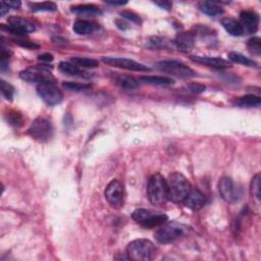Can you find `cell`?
I'll list each match as a JSON object with an SVG mask.
<instances>
[{"label":"cell","instance_id":"6da1fadb","mask_svg":"<svg viewBox=\"0 0 261 261\" xmlns=\"http://www.w3.org/2000/svg\"><path fill=\"white\" fill-rule=\"evenodd\" d=\"M168 198L174 203L184 202V200L191 191V183L180 173H173L167 180Z\"/></svg>","mask_w":261,"mask_h":261},{"label":"cell","instance_id":"7a4b0ae2","mask_svg":"<svg viewBox=\"0 0 261 261\" xmlns=\"http://www.w3.org/2000/svg\"><path fill=\"white\" fill-rule=\"evenodd\" d=\"M156 247L147 239H137L128 244L127 257L135 261H150L156 257Z\"/></svg>","mask_w":261,"mask_h":261},{"label":"cell","instance_id":"3957f363","mask_svg":"<svg viewBox=\"0 0 261 261\" xmlns=\"http://www.w3.org/2000/svg\"><path fill=\"white\" fill-rule=\"evenodd\" d=\"M147 196L154 206H162L169 200L167 180L161 174H155L150 176L147 184Z\"/></svg>","mask_w":261,"mask_h":261},{"label":"cell","instance_id":"277c9868","mask_svg":"<svg viewBox=\"0 0 261 261\" xmlns=\"http://www.w3.org/2000/svg\"><path fill=\"white\" fill-rule=\"evenodd\" d=\"M133 219L144 228H158L159 225L167 222L168 216L161 212H155L145 208L136 209L133 215Z\"/></svg>","mask_w":261,"mask_h":261},{"label":"cell","instance_id":"5b68a950","mask_svg":"<svg viewBox=\"0 0 261 261\" xmlns=\"http://www.w3.org/2000/svg\"><path fill=\"white\" fill-rule=\"evenodd\" d=\"M159 72L174 76L181 79H190L195 77V72L185 64L177 61H161L154 65Z\"/></svg>","mask_w":261,"mask_h":261},{"label":"cell","instance_id":"8992f818","mask_svg":"<svg viewBox=\"0 0 261 261\" xmlns=\"http://www.w3.org/2000/svg\"><path fill=\"white\" fill-rule=\"evenodd\" d=\"M20 78L29 83H39V84L54 83V77L51 70L43 65L30 66L22 70L20 73Z\"/></svg>","mask_w":261,"mask_h":261},{"label":"cell","instance_id":"52a82bcc","mask_svg":"<svg viewBox=\"0 0 261 261\" xmlns=\"http://www.w3.org/2000/svg\"><path fill=\"white\" fill-rule=\"evenodd\" d=\"M28 134L39 142L49 141L53 135L52 124L48 118L37 117L28 129Z\"/></svg>","mask_w":261,"mask_h":261},{"label":"cell","instance_id":"ba28073f","mask_svg":"<svg viewBox=\"0 0 261 261\" xmlns=\"http://www.w3.org/2000/svg\"><path fill=\"white\" fill-rule=\"evenodd\" d=\"M184 228L177 223H163L154 234V238L160 244L172 243L184 235Z\"/></svg>","mask_w":261,"mask_h":261},{"label":"cell","instance_id":"9c48e42d","mask_svg":"<svg viewBox=\"0 0 261 261\" xmlns=\"http://www.w3.org/2000/svg\"><path fill=\"white\" fill-rule=\"evenodd\" d=\"M37 93L40 98L49 106H54L62 103L64 94L54 83H44L39 84L37 87Z\"/></svg>","mask_w":261,"mask_h":261},{"label":"cell","instance_id":"30bf717a","mask_svg":"<svg viewBox=\"0 0 261 261\" xmlns=\"http://www.w3.org/2000/svg\"><path fill=\"white\" fill-rule=\"evenodd\" d=\"M105 199L113 208H121L124 206L125 200V188L122 182L118 180H112L105 189Z\"/></svg>","mask_w":261,"mask_h":261},{"label":"cell","instance_id":"8fae6325","mask_svg":"<svg viewBox=\"0 0 261 261\" xmlns=\"http://www.w3.org/2000/svg\"><path fill=\"white\" fill-rule=\"evenodd\" d=\"M102 62L108 65L118 68H124L127 70H130V72H150V67L129 58L103 57Z\"/></svg>","mask_w":261,"mask_h":261},{"label":"cell","instance_id":"7c38bea8","mask_svg":"<svg viewBox=\"0 0 261 261\" xmlns=\"http://www.w3.org/2000/svg\"><path fill=\"white\" fill-rule=\"evenodd\" d=\"M7 31L17 36H25L29 33H33L36 30L34 22L28 19L13 16L7 20Z\"/></svg>","mask_w":261,"mask_h":261},{"label":"cell","instance_id":"4fadbf2b","mask_svg":"<svg viewBox=\"0 0 261 261\" xmlns=\"http://www.w3.org/2000/svg\"><path fill=\"white\" fill-rule=\"evenodd\" d=\"M218 190L220 196L224 201H227L229 203H234L238 200L239 194H238V189L236 188L235 183L231 177L223 176L220 179L218 183Z\"/></svg>","mask_w":261,"mask_h":261},{"label":"cell","instance_id":"5bb4252c","mask_svg":"<svg viewBox=\"0 0 261 261\" xmlns=\"http://www.w3.org/2000/svg\"><path fill=\"white\" fill-rule=\"evenodd\" d=\"M191 61L200 65H204L213 68H228L232 66V63L221 57H211V56H197L193 55L190 57Z\"/></svg>","mask_w":261,"mask_h":261},{"label":"cell","instance_id":"9a60e30c","mask_svg":"<svg viewBox=\"0 0 261 261\" xmlns=\"http://www.w3.org/2000/svg\"><path fill=\"white\" fill-rule=\"evenodd\" d=\"M241 23L244 28V31H247L249 34L257 32L259 27V16L253 10H243L240 14Z\"/></svg>","mask_w":261,"mask_h":261},{"label":"cell","instance_id":"2e32d148","mask_svg":"<svg viewBox=\"0 0 261 261\" xmlns=\"http://www.w3.org/2000/svg\"><path fill=\"white\" fill-rule=\"evenodd\" d=\"M188 208L192 210H199L206 204V198L204 194L198 189H191L183 202Z\"/></svg>","mask_w":261,"mask_h":261},{"label":"cell","instance_id":"e0dca14e","mask_svg":"<svg viewBox=\"0 0 261 261\" xmlns=\"http://www.w3.org/2000/svg\"><path fill=\"white\" fill-rule=\"evenodd\" d=\"M174 47L182 52L191 51L195 44V36L192 32H181L174 41Z\"/></svg>","mask_w":261,"mask_h":261},{"label":"cell","instance_id":"ac0fdd59","mask_svg":"<svg viewBox=\"0 0 261 261\" xmlns=\"http://www.w3.org/2000/svg\"><path fill=\"white\" fill-rule=\"evenodd\" d=\"M58 68L61 72L65 75L70 76V77H77V78H83V79H89L92 77L86 70H83L81 67L77 66L73 63L67 62H62L58 65Z\"/></svg>","mask_w":261,"mask_h":261},{"label":"cell","instance_id":"d6986e66","mask_svg":"<svg viewBox=\"0 0 261 261\" xmlns=\"http://www.w3.org/2000/svg\"><path fill=\"white\" fill-rule=\"evenodd\" d=\"M112 81L114 84L123 90H136L139 88V83L136 79L127 75H113Z\"/></svg>","mask_w":261,"mask_h":261},{"label":"cell","instance_id":"ffe728a7","mask_svg":"<svg viewBox=\"0 0 261 261\" xmlns=\"http://www.w3.org/2000/svg\"><path fill=\"white\" fill-rule=\"evenodd\" d=\"M221 25L224 28V30L227 31L229 34H231L232 36L239 37L245 33L244 28L242 26V23L233 18H224L221 20Z\"/></svg>","mask_w":261,"mask_h":261},{"label":"cell","instance_id":"44dd1931","mask_svg":"<svg viewBox=\"0 0 261 261\" xmlns=\"http://www.w3.org/2000/svg\"><path fill=\"white\" fill-rule=\"evenodd\" d=\"M98 26L96 23L87 20H78L75 22L73 30L78 35H88L96 31Z\"/></svg>","mask_w":261,"mask_h":261},{"label":"cell","instance_id":"7402d4cb","mask_svg":"<svg viewBox=\"0 0 261 261\" xmlns=\"http://www.w3.org/2000/svg\"><path fill=\"white\" fill-rule=\"evenodd\" d=\"M199 9L202 11L203 14L212 17V18H217L219 17L223 14V9L221 6H219L217 2H212V1H201L198 3Z\"/></svg>","mask_w":261,"mask_h":261},{"label":"cell","instance_id":"603a6c76","mask_svg":"<svg viewBox=\"0 0 261 261\" xmlns=\"http://www.w3.org/2000/svg\"><path fill=\"white\" fill-rule=\"evenodd\" d=\"M72 13L86 16V17H94V16H100L102 15V11L100 8L94 4H80L75 5L72 7Z\"/></svg>","mask_w":261,"mask_h":261},{"label":"cell","instance_id":"cb8c5ba5","mask_svg":"<svg viewBox=\"0 0 261 261\" xmlns=\"http://www.w3.org/2000/svg\"><path fill=\"white\" fill-rule=\"evenodd\" d=\"M140 81L150 85H158V86H169L173 85L174 81L171 78L163 76H145L141 77Z\"/></svg>","mask_w":261,"mask_h":261},{"label":"cell","instance_id":"d4e9b609","mask_svg":"<svg viewBox=\"0 0 261 261\" xmlns=\"http://www.w3.org/2000/svg\"><path fill=\"white\" fill-rule=\"evenodd\" d=\"M260 174H256L251 181L250 193L253 200V203L259 207L260 206Z\"/></svg>","mask_w":261,"mask_h":261},{"label":"cell","instance_id":"484cf974","mask_svg":"<svg viewBox=\"0 0 261 261\" xmlns=\"http://www.w3.org/2000/svg\"><path fill=\"white\" fill-rule=\"evenodd\" d=\"M261 103V98L256 95H246L237 100L236 104L240 108H257Z\"/></svg>","mask_w":261,"mask_h":261},{"label":"cell","instance_id":"4316f807","mask_svg":"<svg viewBox=\"0 0 261 261\" xmlns=\"http://www.w3.org/2000/svg\"><path fill=\"white\" fill-rule=\"evenodd\" d=\"M147 46H148V48H151V49H171L174 45H173L172 42H170L169 40L164 39V38L152 37L151 39H149Z\"/></svg>","mask_w":261,"mask_h":261},{"label":"cell","instance_id":"83f0119b","mask_svg":"<svg viewBox=\"0 0 261 261\" xmlns=\"http://www.w3.org/2000/svg\"><path fill=\"white\" fill-rule=\"evenodd\" d=\"M229 59L232 63L243 65L245 66H257V64L252 61V59L246 57L245 55L238 53V52H230L229 53Z\"/></svg>","mask_w":261,"mask_h":261},{"label":"cell","instance_id":"f1b7e54d","mask_svg":"<svg viewBox=\"0 0 261 261\" xmlns=\"http://www.w3.org/2000/svg\"><path fill=\"white\" fill-rule=\"evenodd\" d=\"M72 63L74 65H76L79 67H87V68H94V67H97L99 66V62L96 61V59L94 58H88V57H73L72 59Z\"/></svg>","mask_w":261,"mask_h":261},{"label":"cell","instance_id":"f546056e","mask_svg":"<svg viewBox=\"0 0 261 261\" xmlns=\"http://www.w3.org/2000/svg\"><path fill=\"white\" fill-rule=\"evenodd\" d=\"M31 10L33 11H55L57 6L54 2H38V3H29Z\"/></svg>","mask_w":261,"mask_h":261},{"label":"cell","instance_id":"4dcf8cb0","mask_svg":"<svg viewBox=\"0 0 261 261\" xmlns=\"http://www.w3.org/2000/svg\"><path fill=\"white\" fill-rule=\"evenodd\" d=\"M247 47L249 51L254 55L259 56L261 54V40L259 37H253L247 42Z\"/></svg>","mask_w":261,"mask_h":261},{"label":"cell","instance_id":"1f68e13d","mask_svg":"<svg viewBox=\"0 0 261 261\" xmlns=\"http://www.w3.org/2000/svg\"><path fill=\"white\" fill-rule=\"evenodd\" d=\"M0 88H1V93L2 96L6 99L11 101L14 98V94H15V88L11 86L8 83H6L4 80H1V83H0Z\"/></svg>","mask_w":261,"mask_h":261},{"label":"cell","instance_id":"d6a6232c","mask_svg":"<svg viewBox=\"0 0 261 261\" xmlns=\"http://www.w3.org/2000/svg\"><path fill=\"white\" fill-rule=\"evenodd\" d=\"M64 88L69 90V91H75V92H80V91H84L90 88V85L86 84H78V83H73V82H67L64 83Z\"/></svg>","mask_w":261,"mask_h":261},{"label":"cell","instance_id":"836d02e7","mask_svg":"<svg viewBox=\"0 0 261 261\" xmlns=\"http://www.w3.org/2000/svg\"><path fill=\"white\" fill-rule=\"evenodd\" d=\"M7 121L9 122L11 126H14V127H21L22 125V117L18 112H10L8 114Z\"/></svg>","mask_w":261,"mask_h":261},{"label":"cell","instance_id":"e575fe53","mask_svg":"<svg viewBox=\"0 0 261 261\" xmlns=\"http://www.w3.org/2000/svg\"><path fill=\"white\" fill-rule=\"evenodd\" d=\"M121 16L124 18V19H127L129 21H130L132 22H135V23H141V19L140 17L133 13V11H129V10H126V11H123V13H121Z\"/></svg>","mask_w":261,"mask_h":261},{"label":"cell","instance_id":"d590c367","mask_svg":"<svg viewBox=\"0 0 261 261\" xmlns=\"http://www.w3.org/2000/svg\"><path fill=\"white\" fill-rule=\"evenodd\" d=\"M16 43H18L19 45H21L22 47H25V48H29V49H36V48H39V45L34 43V42H31L29 40H21V39H16L15 40Z\"/></svg>","mask_w":261,"mask_h":261},{"label":"cell","instance_id":"8d00e7d4","mask_svg":"<svg viewBox=\"0 0 261 261\" xmlns=\"http://www.w3.org/2000/svg\"><path fill=\"white\" fill-rule=\"evenodd\" d=\"M154 4L159 6L162 9H165V10H171L173 7L172 2H170V1H154Z\"/></svg>","mask_w":261,"mask_h":261},{"label":"cell","instance_id":"74e56055","mask_svg":"<svg viewBox=\"0 0 261 261\" xmlns=\"http://www.w3.org/2000/svg\"><path fill=\"white\" fill-rule=\"evenodd\" d=\"M38 59L42 63H49L53 61V55L49 54V53H44L38 56Z\"/></svg>","mask_w":261,"mask_h":261},{"label":"cell","instance_id":"f35d334b","mask_svg":"<svg viewBox=\"0 0 261 261\" xmlns=\"http://www.w3.org/2000/svg\"><path fill=\"white\" fill-rule=\"evenodd\" d=\"M189 91H191L193 93H200V92H203L205 90L204 86H201V85H190L188 86Z\"/></svg>","mask_w":261,"mask_h":261},{"label":"cell","instance_id":"ab89813d","mask_svg":"<svg viewBox=\"0 0 261 261\" xmlns=\"http://www.w3.org/2000/svg\"><path fill=\"white\" fill-rule=\"evenodd\" d=\"M5 5H7L9 8H20L21 5H22V2L21 1H17V0H15V1H3Z\"/></svg>","mask_w":261,"mask_h":261},{"label":"cell","instance_id":"60d3db41","mask_svg":"<svg viewBox=\"0 0 261 261\" xmlns=\"http://www.w3.org/2000/svg\"><path fill=\"white\" fill-rule=\"evenodd\" d=\"M8 9H9V7L7 5H5L3 1L0 2V16L4 17L5 14L8 13Z\"/></svg>","mask_w":261,"mask_h":261},{"label":"cell","instance_id":"b9f144b4","mask_svg":"<svg viewBox=\"0 0 261 261\" xmlns=\"http://www.w3.org/2000/svg\"><path fill=\"white\" fill-rule=\"evenodd\" d=\"M105 3L110 4V5H125L127 4V1H111V0H106L104 1Z\"/></svg>","mask_w":261,"mask_h":261}]
</instances>
